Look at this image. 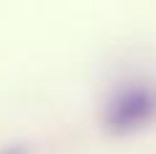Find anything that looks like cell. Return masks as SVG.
Segmentation results:
<instances>
[{
  "label": "cell",
  "mask_w": 156,
  "mask_h": 154,
  "mask_svg": "<svg viewBox=\"0 0 156 154\" xmlns=\"http://www.w3.org/2000/svg\"><path fill=\"white\" fill-rule=\"evenodd\" d=\"M156 121V80L131 77L113 87L102 108V123L108 131L126 136Z\"/></svg>",
  "instance_id": "cell-1"
}]
</instances>
